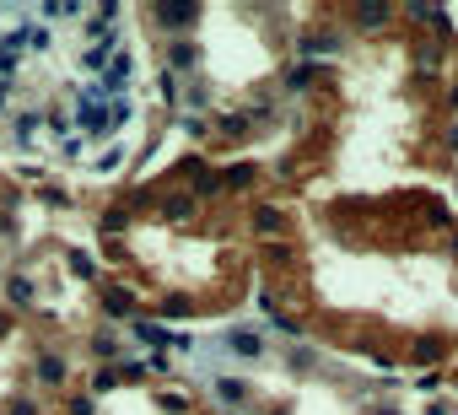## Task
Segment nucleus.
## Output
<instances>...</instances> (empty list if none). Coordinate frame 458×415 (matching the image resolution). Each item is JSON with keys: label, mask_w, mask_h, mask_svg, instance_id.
I'll return each mask as SVG.
<instances>
[{"label": "nucleus", "mask_w": 458, "mask_h": 415, "mask_svg": "<svg viewBox=\"0 0 458 415\" xmlns=\"http://www.w3.org/2000/svg\"><path fill=\"white\" fill-rule=\"evenodd\" d=\"M162 22H189V16H194V6H162Z\"/></svg>", "instance_id": "nucleus-1"}, {"label": "nucleus", "mask_w": 458, "mask_h": 415, "mask_svg": "<svg viewBox=\"0 0 458 415\" xmlns=\"http://www.w3.org/2000/svg\"><path fill=\"white\" fill-rule=\"evenodd\" d=\"M16 415H33V410H16Z\"/></svg>", "instance_id": "nucleus-4"}, {"label": "nucleus", "mask_w": 458, "mask_h": 415, "mask_svg": "<svg viewBox=\"0 0 458 415\" xmlns=\"http://www.w3.org/2000/svg\"><path fill=\"white\" fill-rule=\"evenodd\" d=\"M232 351H243V356H253V351H259V340H253V334H232Z\"/></svg>", "instance_id": "nucleus-2"}, {"label": "nucleus", "mask_w": 458, "mask_h": 415, "mask_svg": "<svg viewBox=\"0 0 458 415\" xmlns=\"http://www.w3.org/2000/svg\"><path fill=\"white\" fill-rule=\"evenodd\" d=\"M135 334H141V340H151V345H162V340H168V334H162V329H151V324H135Z\"/></svg>", "instance_id": "nucleus-3"}]
</instances>
